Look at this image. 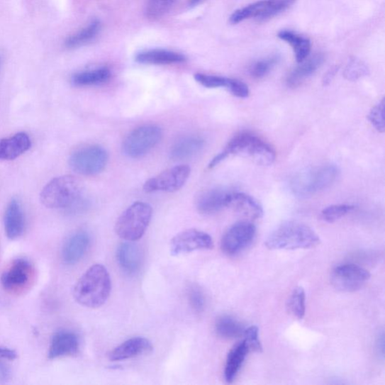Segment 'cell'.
Here are the masks:
<instances>
[{"label":"cell","mask_w":385,"mask_h":385,"mask_svg":"<svg viewBox=\"0 0 385 385\" xmlns=\"http://www.w3.org/2000/svg\"><path fill=\"white\" fill-rule=\"evenodd\" d=\"M227 208L242 216L257 220L264 216V209L254 197L242 192H231L228 199Z\"/></svg>","instance_id":"obj_19"},{"label":"cell","mask_w":385,"mask_h":385,"mask_svg":"<svg viewBox=\"0 0 385 385\" xmlns=\"http://www.w3.org/2000/svg\"><path fill=\"white\" fill-rule=\"evenodd\" d=\"M230 191L223 189H214L199 196L196 202L198 212L206 216L216 214L227 208Z\"/></svg>","instance_id":"obj_21"},{"label":"cell","mask_w":385,"mask_h":385,"mask_svg":"<svg viewBox=\"0 0 385 385\" xmlns=\"http://www.w3.org/2000/svg\"><path fill=\"white\" fill-rule=\"evenodd\" d=\"M318 234L303 223L289 221L283 223L267 239L265 245L270 250H306L318 245Z\"/></svg>","instance_id":"obj_2"},{"label":"cell","mask_w":385,"mask_h":385,"mask_svg":"<svg viewBox=\"0 0 385 385\" xmlns=\"http://www.w3.org/2000/svg\"><path fill=\"white\" fill-rule=\"evenodd\" d=\"M369 74L367 66L361 60L352 58L347 64L344 71L343 77L345 79L355 82L362 79Z\"/></svg>","instance_id":"obj_35"},{"label":"cell","mask_w":385,"mask_h":385,"mask_svg":"<svg viewBox=\"0 0 385 385\" xmlns=\"http://www.w3.org/2000/svg\"><path fill=\"white\" fill-rule=\"evenodd\" d=\"M80 349L78 335L70 330L56 332L50 342L48 357L54 359L60 357L76 355Z\"/></svg>","instance_id":"obj_14"},{"label":"cell","mask_w":385,"mask_h":385,"mask_svg":"<svg viewBox=\"0 0 385 385\" xmlns=\"http://www.w3.org/2000/svg\"><path fill=\"white\" fill-rule=\"evenodd\" d=\"M83 191V184L77 177H60L45 185L40 194V201L47 208L65 210L84 194Z\"/></svg>","instance_id":"obj_5"},{"label":"cell","mask_w":385,"mask_h":385,"mask_svg":"<svg viewBox=\"0 0 385 385\" xmlns=\"http://www.w3.org/2000/svg\"><path fill=\"white\" fill-rule=\"evenodd\" d=\"M108 153L101 145H89L73 152L69 159L70 168L80 175L95 176L107 166Z\"/></svg>","instance_id":"obj_8"},{"label":"cell","mask_w":385,"mask_h":385,"mask_svg":"<svg viewBox=\"0 0 385 385\" xmlns=\"http://www.w3.org/2000/svg\"><path fill=\"white\" fill-rule=\"evenodd\" d=\"M325 60V55L320 53L316 54L307 60H305L300 66L294 69L289 74L286 79L288 87L291 89H295L300 86L324 65Z\"/></svg>","instance_id":"obj_23"},{"label":"cell","mask_w":385,"mask_h":385,"mask_svg":"<svg viewBox=\"0 0 385 385\" xmlns=\"http://www.w3.org/2000/svg\"><path fill=\"white\" fill-rule=\"evenodd\" d=\"M18 355L16 351L7 349V347H0V359H9L13 361L16 359Z\"/></svg>","instance_id":"obj_42"},{"label":"cell","mask_w":385,"mask_h":385,"mask_svg":"<svg viewBox=\"0 0 385 385\" xmlns=\"http://www.w3.org/2000/svg\"><path fill=\"white\" fill-rule=\"evenodd\" d=\"M291 313L297 318L303 319L306 314V293L303 288L297 287L292 292L289 301Z\"/></svg>","instance_id":"obj_34"},{"label":"cell","mask_w":385,"mask_h":385,"mask_svg":"<svg viewBox=\"0 0 385 385\" xmlns=\"http://www.w3.org/2000/svg\"><path fill=\"white\" fill-rule=\"evenodd\" d=\"M90 201L83 194L64 211L65 213L68 216H79L87 212V211H88V209L90 208Z\"/></svg>","instance_id":"obj_41"},{"label":"cell","mask_w":385,"mask_h":385,"mask_svg":"<svg viewBox=\"0 0 385 385\" xmlns=\"http://www.w3.org/2000/svg\"><path fill=\"white\" fill-rule=\"evenodd\" d=\"M340 172L339 168L333 164L306 169L291 179V191L296 197H311L330 188L339 178Z\"/></svg>","instance_id":"obj_3"},{"label":"cell","mask_w":385,"mask_h":385,"mask_svg":"<svg viewBox=\"0 0 385 385\" xmlns=\"http://www.w3.org/2000/svg\"><path fill=\"white\" fill-rule=\"evenodd\" d=\"M272 2V0H260V1L235 10L230 17V23L238 24L251 18H255L260 21L269 9Z\"/></svg>","instance_id":"obj_30"},{"label":"cell","mask_w":385,"mask_h":385,"mask_svg":"<svg viewBox=\"0 0 385 385\" xmlns=\"http://www.w3.org/2000/svg\"><path fill=\"white\" fill-rule=\"evenodd\" d=\"M245 327L238 320L229 316L218 318L216 323V331L223 339L235 340L243 337Z\"/></svg>","instance_id":"obj_29"},{"label":"cell","mask_w":385,"mask_h":385,"mask_svg":"<svg viewBox=\"0 0 385 385\" xmlns=\"http://www.w3.org/2000/svg\"><path fill=\"white\" fill-rule=\"evenodd\" d=\"M340 69L339 66H334L331 67L327 73L325 74L324 79H323V84L327 86L329 85Z\"/></svg>","instance_id":"obj_43"},{"label":"cell","mask_w":385,"mask_h":385,"mask_svg":"<svg viewBox=\"0 0 385 385\" xmlns=\"http://www.w3.org/2000/svg\"><path fill=\"white\" fill-rule=\"evenodd\" d=\"M370 277V273L366 269L356 264H347L333 270L331 283L339 291L355 292L362 289Z\"/></svg>","instance_id":"obj_10"},{"label":"cell","mask_w":385,"mask_h":385,"mask_svg":"<svg viewBox=\"0 0 385 385\" xmlns=\"http://www.w3.org/2000/svg\"><path fill=\"white\" fill-rule=\"evenodd\" d=\"M280 60L281 56L278 54L257 60L250 67V74L255 79L264 78L279 65Z\"/></svg>","instance_id":"obj_31"},{"label":"cell","mask_w":385,"mask_h":385,"mask_svg":"<svg viewBox=\"0 0 385 385\" xmlns=\"http://www.w3.org/2000/svg\"><path fill=\"white\" fill-rule=\"evenodd\" d=\"M278 37L291 45L298 64L306 60L311 52V41L305 36L292 30H282L278 33Z\"/></svg>","instance_id":"obj_27"},{"label":"cell","mask_w":385,"mask_h":385,"mask_svg":"<svg viewBox=\"0 0 385 385\" xmlns=\"http://www.w3.org/2000/svg\"><path fill=\"white\" fill-rule=\"evenodd\" d=\"M163 131L156 125H145L128 134L122 143V152L130 158H140L150 152L162 139Z\"/></svg>","instance_id":"obj_7"},{"label":"cell","mask_w":385,"mask_h":385,"mask_svg":"<svg viewBox=\"0 0 385 385\" xmlns=\"http://www.w3.org/2000/svg\"><path fill=\"white\" fill-rule=\"evenodd\" d=\"M9 368L2 362H0V383L8 381L10 378Z\"/></svg>","instance_id":"obj_44"},{"label":"cell","mask_w":385,"mask_h":385,"mask_svg":"<svg viewBox=\"0 0 385 385\" xmlns=\"http://www.w3.org/2000/svg\"><path fill=\"white\" fill-rule=\"evenodd\" d=\"M188 298L190 306L194 312L201 313L206 306V298L203 292L196 286L189 289Z\"/></svg>","instance_id":"obj_38"},{"label":"cell","mask_w":385,"mask_h":385,"mask_svg":"<svg viewBox=\"0 0 385 385\" xmlns=\"http://www.w3.org/2000/svg\"><path fill=\"white\" fill-rule=\"evenodd\" d=\"M91 243L90 234L84 230L74 233L65 242L62 250V259L65 264H78L88 251Z\"/></svg>","instance_id":"obj_16"},{"label":"cell","mask_w":385,"mask_h":385,"mask_svg":"<svg viewBox=\"0 0 385 385\" xmlns=\"http://www.w3.org/2000/svg\"><path fill=\"white\" fill-rule=\"evenodd\" d=\"M355 208L350 204L332 205L323 209L321 218L326 222L333 223L350 213Z\"/></svg>","instance_id":"obj_36"},{"label":"cell","mask_w":385,"mask_h":385,"mask_svg":"<svg viewBox=\"0 0 385 385\" xmlns=\"http://www.w3.org/2000/svg\"><path fill=\"white\" fill-rule=\"evenodd\" d=\"M101 30V21L94 18L80 30L69 35L65 45L68 49H77L89 45L96 38Z\"/></svg>","instance_id":"obj_26"},{"label":"cell","mask_w":385,"mask_h":385,"mask_svg":"<svg viewBox=\"0 0 385 385\" xmlns=\"http://www.w3.org/2000/svg\"><path fill=\"white\" fill-rule=\"evenodd\" d=\"M243 337L250 352H262L263 351L262 342L259 340V333L257 327L252 326L245 329Z\"/></svg>","instance_id":"obj_39"},{"label":"cell","mask_w":385,"mask_h":385,"mask_svg":"<svg viewBox=\"0 0 385 385\" xmlns=\"http://www.w3.org/2000/svg\"><path fill=\"white\" fill-rule=\"evenodd\" d=\"M177 0H147L145 14L147 18L157 19L165 16L175 6Z\"/></svg>","instance_id":"obj_32"},{"label":"cell","mask_w":385,"mask_h":385,"mask_svg":"<svg viewBox=\"0 0 385 385\" xmlns=\"http://www.w3.org/2000/svg\"><path fill=\"white\" fill-rule=\"evenodd\" d=\"M205 144V140L201 136H185L172 145L169 157L176 161L191 159L203 150Z\"/></svg>","instance_id":"obj_24"},{"label":"cell","mask_w":385,"mask_h":385,"mask_svg":"<svg viewBox=\"0 0 385 385\" xmlns=\"http://www.w3.org/2000/svg\"><path fill=\"white\" fill-rule=\"evenodd\" d=\"M111 291V281L107 269L94 264L87 270L73 288V297L82 306L96 308L104 306Z\"/></svg>","instance_id":"obj_1"},{"label":"cell","mask_w":385,"mask_h":385,"mask_svg":"<svg viewBox=\"0 0 385 385\" xmlns=\"http://www.w3.org/2000/svg\"><path fill=\"white\" fill-rule=\"evenodd\" d=\"M203 0H190L189 1V6L190 7H195L198 6L199 4H201Z\"/></svg>","instance_id":"obj_45"},{"label":"cell","mask_w":385,"mask_h":385,"mask_svg":"<svg viewBox=\"0 0 385 385\" xmlns=\"http://www.w3.org/2000/svg\"><path fill=\"white\" fill-rule=\"evenodd\" d=\"M32 146L29 135L20 132L0 140V160H13L28 152Z\"/></svg>","instance_id":"obj_22"},{"label":"cell","mask_w":385,"mask_h":385,"mask_svg":"<svg viewBox=\"0 0 385 385\" xmlns=\"http://www.w3.org/2000/svg\"><path fill=\"white\" fill-rule=\"evenodd\" d=\"M294 2V0H272L271 5L260 21H264L275 17L281 12L287 10Z\"/></svg>","instance_id":"obj_40"},{"label":"cell","mask_w":385,"mask_h":385,"mask_svg":"<svg viewBox=\"0 0 385 385\" xmlns=\"http://www.w3.org/2000/svg\"><path fill=\"white\" fill-rule=\"evenodd\" d=\"M111 78V69L104 66L74 73L71 83L77 87L99 86L107 83Z\"/></svg>","instance_id":"obj_25"},{"label":"cell","mask_w":385,"mask_h":385,"mask_svg":"<svg viewBox=\"0 0 385 385\" xmlns=\"http://www.w3.org/2000/svg\"><path fill=\"white\" fill-rule=\"evenodd\" d=\"M26 228V220L21 202L18 198L11 199L8 204L4 216L6 235L10 240H16L23 234Z\"/></svg>","instance_id":"obj_18"},{"label":"cell","mask_w":385,"mask_h":385,"mask_svg":"<svg viewBox=\"0 0 385 385\" xmlns=\"http://www.w3.org/2000/svg\"><path fill=\"white\" fill-rule=\"evenodd\" d=\"M250 350L245 341L235 345L228 355L225 379L228 383H232L237 377Z\"/></svg>","instance_id":"obj_28"},{"label":"cell","mask_w":385,"mask_h":385,"mask_svg":"<svg viewBox=\"0 0 385 385\" xmlns=\"http://www.w3.org/2000/svg\"><path fill=\"white\" fill-rule=\"evenodd\" d=\"M33 267L29 260L18 258L0 277L2 286L7 291H16L26 285L31 277Z\"/></svg>","instance_id":"obj_13"},{"label":"cell","mask_w":385,"mask_h":385,"mask_svg":"<svg viewBox=\"0 0 385 385\" xmlns=\"http://www.w3.org/2000/svg\"><path fill=\"white\" fill-rule=\"evenodd\" d=\"M190 174L191 168L188 165L177 166L147 180L143 189L146 193L175 192L180 190L187 182Z\"/></svg>","instance_id":"obj_9"},{"label":"cell","mask_w":385,"mask_h":385,"mask_svg":"<svg viewBox=\"0 0 385 385\" xmlns=\"http://www.w3.org/2000/svg\"><path fill=\"white\" fill-rule=\"evenodd\" d=\"M152 218V208L144 202H136L128 207L116 223V233L126 241L140 240L146 232Z\"/></svg>","instance_id":"obj_6"},{"label":"cell","mask_w":385,"mask_h":385,"mask_svg":"<svg viewBox=\"0 0 385 385\" xmlns=\"http://www.w3.org/2000/svg\"><path fill=\"white\" fill-rule=\"evenodd\" d=\"M195 81L207 89L225 88L229 90L233 79L207 74L204 73H196L194 74Z\"/></svg>","instance_id":"obj_33"},{"label":"cell","mask_w":385,"mask_h":385,"mask_svg":"<svg viewBox=\"0 0 385 385\" xmlns=\"http://www.w3.org/2000/svg\"><path fill=\"white\" fill-rule=\"evenodd\" d=\"M135 60L143 65H171L184 63L187 57L169 49L152 48L136 54Z\"/></svg>","instance_id":"obj_15"},{"label":"cell","mask_w":385,"mask_h":385,"mask_svg":"<svg viewBox=\"0 0 385 385\" xmlns=\"http://www.w3.org/2000/svg\"><path fill=\"white\" fill-rule=\"evenodd\" d=\"M367 119L378 132L384 133L385 130V98L376 104L369 111Z\"/></svg>","instance_id":"obj_37"},{"label":"cell","mask_w":385,"mask_h":385,"mask_svg":"<svg viewBox=\"0 0 385 385\" xmlns=\"http://www.w3.org/2000/svg\"><path fill=\"white\" fill-rule=\"evenodd\" d=\"M117 262L122 271L128 276H135L143 265V254L140 247L133 242L121 243L117 248Z\"/></svg>","instance_id":"obj_17"},{"label":"cell","mask_w":385,"mask_h":385,"mask_svg":"<svg viewBox=\"0 0 385 385\" xmlns=\"http://www.w3.org/2000/svg\"><path fill=\"white\" fill-rule=\"evenodd\" d=\"M2 63H3V58H2V56L0 55V68H1Z\"/></svg>","instance_id":"obj_46"},{"label":"cell","mask_w":385,"mask_h":385,"mask_svg":"<svg viewBox=\"0 0 385 385\" xmlns=\"http://www.w3.org/2000/svg\"><path fill=\"white\" fill-rule=\"evenodd\" d=\"M222 152L228 157L230 155L241 156L260 166H270L277 158L274 148L250 132H242L234 135Z\"/></svg>","instance_id":"obj_4"},{"label":"cell","mask_w":385,"mask_h":385,"mask_svg":"<svg viewBox=\"0 0 385 385\" xmlns=\"http://www.w3.org/2000/svg\"><path fill=\"white\" fill-rule=\"evenodd\" d=\"M153 350L152 343L144 337H133L116 347L108 354L111 362L126 361V359L150 353Z\"/></svg>","instance_id":"obj_20"},{"label":"cell","mask_w":385,"mask_h":385,"mask_svg":"<svg viewBox=\"0 0 385 385\" xmlns=\"http://www.w3.org/2000/svg\"><path fill=\"white\" fill-rule=\"evenodd\" d=\"M214 243L210 235L201 230L190 229L177 234L171 240L170 252L173 256L196 251L213 250Z\"/></svg>","instance_id":"obj_12"},{"label":"cell","mask_w":385,"mask_h":385,"mask_svg":"<svg viewBox=\"0 0 385 385\" xmlns=\"http://www.w3.org/2000/svg\"><path fill=\"white\" fill-rule=\"evenodd\" d=\"M256 228L250 221H243L235 223L223 235L221 250L229 256L238 255L250 245L255 239Z\"/></svg>","instance_id":"obj_11"}]
</instances>
